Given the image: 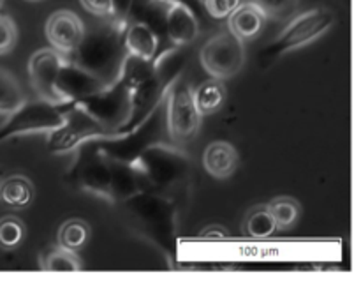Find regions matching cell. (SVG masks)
<instances>
[{"instance_id": "obj_3", "label": "cell", "mask_w": 361, "mask_h": 286, "mask_svg": "<svg viewBox=\"0 0 361 286\" xmlns=\"http://www.w3.org/2000/svg\"><path fill=\"white\" fill-rule=\"evenodd\" d=\"M120 205L126 207L130 222L147 239L154 240L162 249H173L178 228V205L175 200L143 189Z\"/></svg>"}, {"instance_id": "obj_5", "label": "cell", "mask_w": 361, "mask_h": 286, "mask_svg": "<svg viewBox=\"0 0 361 286\" xmlns=\"http://www.w3.org/2000/svg\"><path fill=\"white\" fill-rule=\"evenodd\" d=\"M73 166L67 173V180L76 184L81 191L92 196L102 198L111 203L113 169L111 161L106 157L95 141H87L74 150Z\"/></svg>"}, {"instance_id": "obj_20", "label": "cell", "mask_w": 361, "mask_h": 286, "mask_svg": "<svg viewBox=\"0 0 361 286\" xmlns=\"http://www.w3.org/2000/svg\"><path fill=\"white\" fill-rule=\"evenodd\" d=\"M34 186L23 175H11L0 180V200L13 208H27L34 201Z\"/></svg>"}, {"instance_id": "obj_2", "label": "cell", "mask_w": 361, "mask_h": 286, "mask_svg": "<svg viewBox=\"0 0 361 286\" xmlns=\"http://www.w3.org/2000/svg\"><path fill=\"white\" fill-rule=\"evenodd\" d=\"M130 166L140 177L141 189L164 194L175 201V196L192 182V159L182 145L173 141L147 148Z\"/></svg>"}, {"instance_id": "obj_1", "label": "cell", "mask_w": 361, "mask_h": 286, "mask_svg": "<svg viewBox=\"0 0 361 286\" xmlns=\"http://www.w3.org/2000/svg\"><path fill=\"white\" fill-rule=\"evenodd\" d=\"M127 23L116 18H102V21L85 27L83 37L73 53L67 56L69 62L87 71L101 83L109 85L118 80L126 48L123 30Z\"/></svg>"}, {"instance_id": "obj_22", "label": "cell", "mask_w": 361, "mask_h": 286, "mask_svg": "<svg viewBox=\"0 0 361 286\" xmlns=\"http://www.w3.org/2000/svg\"><path fill=\"white\" fill-rule=\"evenodd\" d=\"M81 260L76 251H69L66 247H51L41 256V267L51 272H78L81 270Z\"/></svg>"}, {"instance_id": "obj_31", "label": "cell", "mask_w": 361, "mask_h": 286, "mask_svg": "<svg viewBox=\"0 0 361 286\" xmlns=\"http://www.w3.org/2000/svg\"><path fill=\"white\" fill-rule=\"evenodd\" d=\"M159 2L162 4H182V6L189 7L190 11H192L194 14H196V18L201 21L204 20V18L208 16L207 9H204V0H159Z\"/></svg>"}, {"instance_id": "obj_34", "label": "cell", "mask_w": 361, "mask_h": 286, "mask_svg": "<svg viewBox=\"0 0 361 286\" xmlns=\"http://www.w3.org/2000/svg\"><path fill=\"white\" fill-rule=\"evenodd\" d=\"M0 4H2V0H0Z\"/></svg>"}, {"instance_id": "obj_15", "label": "cell", "mask_w": 361, "mask_h": 286, "mask_svg": "<svg viewBox=\"0 0 361 286\" xmlns=\"http://www.w3.org/2000/svg\"><path fill=\"white\" fill-rule=\"evenodd\" d=\"M267 20L268 18L256 4L245 0L238 9H235L228 16V30L242 42L254 41L263 32Z\"/></svg>"}, {"instance_id": "obj_29", "label": "cell", "mask_w": 361, "mask_h": 286, "mask_svg": "<svg viewBox=\"0 0 361 286\" xmlns=\"http://www.w3.org/2000/svg\"><path fill=\"white\" fill-rule=\"evenodd\" d=\"M243 2L245 0H204V9H207L208 16L215 18V20H224Z\"/></svg>"}, {"instance_id": "obj_11", "label": "cell", "mask_w": 361, "mask_h": 286, "mask_svg": "<svg viewBox=\"0 0 361 286\" xmlns=\"http://www.w3.org/2000/svg\"><path fill=\"white\" fill-rule=\"evenodd\" d=\"M63 62H66V56L53 49L51 46L37 49L28 60V74H30L35 94L39 95V99L51 102L55 106L67 105L63 95L60 94L59 87H56L60 67L63 66Z\"/></svg>"}, {"instance_id": "obj_24", "label": "cell", "mask_w": 361, "mask_h": 286, "mask_svg": "<svg viewBox=\"0 0 361 286\" xmlns=\"http://www.w3.org/2000/svg\"><path fill=\"white\" fill-rule=\"evenodd\" d=\"M90 237V226L83 219H69L59 230V246L69 251H80Z\"/></svg>"}, {"instance_id": "obj_32", "label": "cell", "mask_w": 361, "mask_h": 286, "mask_svg": "<svg viewBox=\"0 0 361 286\" xmlns=\"http://www.w3.org/2000/svg\"><path fill=\"white\" fill-rule=\"evenodd\" d=\"M228 235V230L222 228L221 225H210L201 232V237H204V239H224Z\"/></svg>"}, {"instance_id": "obj_8", "label": "cell", "mask_w": 361, "mask_h": 286, "mask_svg": "<svg viewBox=\"0 0 361 286\" xmlns=\"http://www.w3.org/2000/svg\"><path fill=\"white\" fill-rule=\"evenodd\" d=\"M66 120L60 127L46 134V148L55 155L71 154L87 141L109 140L113 134L106 131L97 120L74 105H66Z\"/></svg>"}, {"instance_id": "obj_28", "label": "cell", "mask_w": 361, "mask_h": 286, "mask_svg": "<svg viewBox=\"0 0 361 286\" xmlns=\"http://www.w3.org/2000/svg\"><path fill=\"white\" fill-rule=\"evenodd\" d=\"M18 41V30L14 21L9 16L0 14V55L13 52Z\"/></svg>"}, {"instance_id": "obj_21", "label": "cell", "mask_w": 361, "mask_h": 286, "mask_svg": "<svg viewBox=\"0 0 361 286\" xmlns=\"http://www.w3.org/2000/svg\"><path fill=\"white\" fill-rule=\"evenodd\" d=\"M27 101L18 78L6 67H0V115L7 117Z\"/></svg>"}, {"instance_id": "obj_9", "label": "cell", "mask_w": 361, "mask_h": 286, "mask_svg": "<svg viewBox=\"0 0 361 286\" xmlns=\"http://www.w3.org/2000/svg\"><path fill=\"white\" fill-rule=\"evenodd\" d=\"M66 120V108L55 106L42 99L25 101L23 106L7 115L6 122L0 126V143L27 134H48L60 127Z\"/></svg>"}, {"instance_id": "obj_12", "label": "cell", "mask_w": 361, "mask_h": 286, "mask_svg": "<svg viewBox=\"0 0 361 286\" xmlns=\"http://www.w3.org/2000/svg\"><path fill=\"white\" fill-rule=\"evenodd\" d=\"M83 32V21L73 11H56L46 21V39L49 41L51 48L62 53L66 59L80 44Z\"/></svg>"}, {"instance_id": "obj_4", "label": "cell", "mask_w": 361, "mask_h": 286, "mask_svg": "<svg viewBox=\"0 0 361 286\" xmlns=\"http://www.w3.org/2000/svg\"><path fill=\"white\" fill-rule=\"evenodd\" d=\"M334 25L335 14L330 9L316 7V9L300 13L261 52V60H270V62H274V60L281 59L288 52L303 48V46L323 37Z\"/></svg>"}, {"instance_id": "obj_25", "label": "cell", "mask_w": 361, "mask_h": 286, "mask_svg": "<svg viewBox=\"0 0 361 286\" xmlns=\"http://www.w3.org/2000/svg\"><path fill=\"white\" fill-rule=\"evenodd\" d=\"M243 230L247 235L254 237V239H267V237L274 235L277 225H275L267 205H261V207H254L252 210H249L245 221H243Z\"/></svg>"}, {"instance_id": "obj_13", "label": "cell", "mask_w": 361, "mask_h": 286, "mask_svg": "<svg viewBox=\"0 0 361 286\" xmlns=\"http://www.w3.org/2000/svg\"><path fill=\"white\" fill-rule=\"evenodd\" d=\"M201 23L196 14L182 4H168L164 11V34L171 46H183L196 41Z\"/></svg>"}, {"instance_id": "obj_16", "label": "cell", "mask_w": 361, "mask_h": 286, "mask_svg": "<svg viewBox=\"0 0 361 286\" xmlns=\"http://www.w3.org/2000/svg\"><path fill=\"white\" fill-rule=\"evenodd\" d=\"M203 168L215 179H229L238 168V150L229 141H212L203 152Z\"/></svg>"}, {"instance_id": "obj_6", "label": "cell", "mask_w": 361, "mask_h": 286, "mask_svg": "<svg viewBox=\"0 0 361 286\" xmlns=\"http://www.w3.org/2000/svg\"><path fill=\"white\" fill-rule=\"evenodd\" d=\"M69 105L78 106L97 120L111 134L118 133L130 115V90L120 80L76 99Z\"/></svg>"}, {"instance_id": "obj_10", "label": "cell", "mask_w": 361, "mask_h": 286, "mask_svg": "<svg viewBox=\"0 0 361 286\" xmlns=\"http://www.w3.org/2000/svg\"><path fill=\"white\" fill-rule=\"evenodd\" d=\"M203 69L217 80H229L242 71L245 64V46L229 30L217 32L200 52Z\"/></svg>"}, {"instance_id": "obj_33", "label": "cell", "mask_w": 361, "mask_h": 286, "mask_svg": "<svg viewBox=\"0 0 361 286\" xmlns=\"http://www.w3.org/2000/svg\"><path fill=\"white\" fill-rule=\"evenodd\" d=\"M28 2H39V0H28Z\"/></svg>"}, {"instance_id": "obj_14", "label": "cell", "mask_w": 361, "mask_h": 286, "mask_svg": "<svg viewBox=\"0 0 361 286\" xmlns=\"http://www.w3.org/2000/svg\"><path fill=\"white\" fill-rule=\"evenodd\" d=\"M56 87H59L60 94L63 95L66 102L69 105V102L76 101V99L80 97H85V95L92 94V92L106 87V85L101 83L97 78L88 74L87 71L80 69V67L74 66L73 62H69V60L66 59L63 66L60 67Z\"/></svg>"}, {"instance_id": "obj_23", "label": "cell", "mask_w": 361, "mask_h": 286, "mask_svg": "<svg viewBox=\"0 0 361 286\" xmlns=\"http://www.w3.org/2000/svg\"><path fill=\"white\" fill-rule=\"evenodd\" d=\"M270 210L271 218H274L277 228H291L298 222L300 215H302V207L298 201L291 196H277L267 205Z\"/></svg>"}, {"instance_id": "obj_26", "label": "cell", "mask_w": 361, "mask_h": 286, "mask_svg": "<svg viewBox=\"0 0 361 286\" xmlns=\"http://www.w3.org/2000/svg\"><path fill=\"white\" fill-rule=\"evenodd\" d=\"M25 240V225L14 215L0 219V249L13 251Z\"/></svg>"}, {"instance_id": "obj_27", "label": "cell", "mask_w": 361, "mask_h": 286, "mask_svg": "<svg viewBox=\"0 0 361 286\" xmlns=\"http://www.w3.org/2000/svg\"><path fill=\"white\" fill-rule=\"evenodd\" d=\"M250 2L256 4L263 11L264 16L279 21L291 16L298 7L300 0H250Z\"/></svg>"}, {"instance_id": "obj_7", "label": "cell", "mask_w": 361, "mask_h": 286, "mask_svg": "<svg viewBox=\"0 0 361 286\" xmlns=\"http://www.w3.org/2000/svg\"><path fill=\"white\" fill-rule=\"evenodd\" d=\"M166 126L173 143L183 145L197 136L203 117L194 105L192 87L180 74L166 92Z\"/></svg>"}, {"instance_id": "obj_30", "label": "cell", "mask_w": 361, "mask_h": 286, "mask_svg": "<svg viewBox=\"0 0 361 286\" xmlns=\"http://www.w3.org/2000/svg\"><path fill=\"white\" fill-rule=\"evenodd\" d=\"M85 11L97 18H113L115 14V7H113V0H80Z\"/></svg>"}, {"instance_id": "obj_18", "label": "cell", "mask_w": 361, "mask_h": 286, "mask_svg": "<svg viewBox=\"0 0 361 286\" xmlns=\"http://www.w3.org/2000/svg\"><path fill=\"white\" fill-rule=\"evenodd\" d=\"M159 60H161V52H159L152 60L126 53L122 67H120L118 80L133 92L134 88H137L141 83H145V81L155 73V69H157L159 66Z\"/></svg>"}, {"instance_id": "obj_17", "label": "cell", "mask_w": 361, "mask_h": 286, "mask_svg": "<svg viewBox=\"0 0 361 286\" xmlns=\"http://www.w3.org/2000/svg\"><path fill=\"white\" fill-rule=\"evenodd\" d=\"M159 44H161V39L150 25L143 23V21H129L127 23L126 30H123L126 53L152 60L159 53Z\"/></svg>"}, {"instance_id": "obj_19", "label": "cell", "mask_w": 361, "mask_h": 286, "mask_svg": "<svg viewBox=\"0 0 361 286\" xmlns=\"http://www.w3.org/2000/svg\"><path fill=\"white\" fill-rule=\"evenodd\" d=\"M194 95V105H196L197 112L201 117L214 115L219 109L224 106L228 92H226L224 83L222 80L212 78V80H204L197 85L192 90Z\"/></svg>"}]
</instances>
